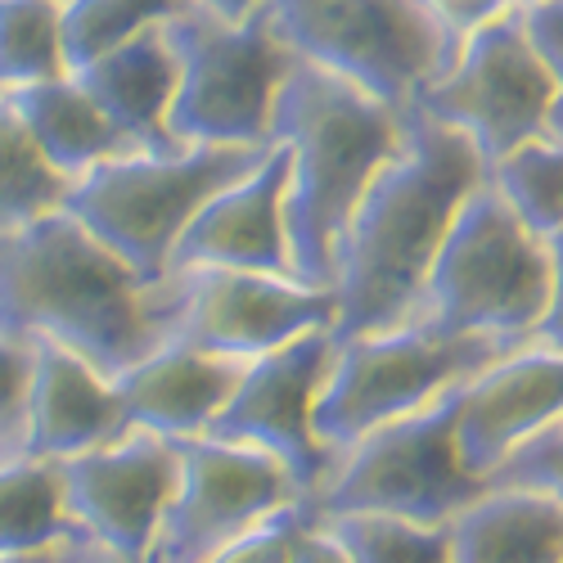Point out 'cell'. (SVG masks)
Segmentation results:
<instances>
[{
    "label": "cell",
    "instance_id": "obj_1",
    "mask_svg": "<svg viewBox=\"0 0 563 563\" xmlns=\"http://www.w3.org/2000/svg\"><path fill=\"white\" fill-rule=\"evenodd\" d=\"M487 176L492 167L460 131L406 104L401 150L369 180L334 253V343L415 320L455 212Z\"/></svg>",
    "mask_w": 563,
    "mask_h": 563
},
{
    "label": "cell",
    "instance_id": "obj_2",
    "mask_svg": "<svg viewBox=\"0 0 563 563\" xmlns=\"http://www.w3.org/2000/svg\"><path fill=\"white\" fill-rule=\"evenodd\" d=\"M0 330L51 339L113 379L167 343V275L145 279L77 217L45 212L0 234Z\"/></svg>",
    "mask_w": 563,
    "mask_h": 563
},
{
    "label": "cell",
    "instance_id": "obj_3",
    "mask_svg": "<svg viewBox=\"0 0 563 563\" xmlns=\"http://www.w3.org/2000/svg\"><path fill=\"white\" fill-rule=\"evenodd\" d=\"M406 109L365 96L361 86L307 59L279 81L271 113V145L289 154L285 221L294 275L311 289H330L343 230L369 180L401 150Z\"/></svg>",
    "mask_w": 563,
    "mask_h": 563
},
{
    "label": "cell",
    "instance_id": "obj_4",
    "mask_svg": "<svg viewBox=\"0 0 563 563\" xmlns=\"http://www.w3.org/2000/svg\"><path fill=\"white\" fill-rule=\"evenodd\" d=\"M545 234L514 212L487 176L455 212L410 324L438 334H487L505 347H523L545 311Z\"/></svg>",
    "mask_w": 563,
    "mask_h": 563
},
{
    "label": "cell",
    "instance_id": "obj_5",
    "mask_svg": "<svg viewBox=\"0 0 563 563\" xmlns=\"http://www.w3.org/2000/svg\"><path fill=\"white\" fill-rule=\"evenodd\" d=\"M163 32L176 55V96L167 113L176 145L266 150L279 81L298 59L271 14L257 10L244 23H225L199 5H185Z\"/></svg>",
    "mask_w": 563,
    "mask_h": 563
},
{
    "label": "cell",
    "instance_id": "obj_6",
    "mask_svg": "<svg viewBox=\"0 0 563 563\" xmlns=\"http://www.w3.org/2000/svg\"><path fill=\"white\" fill-rule=\"evenodd\" d=\"M271 150V145H266ZM266 150L234 145H190L176 154L131 150L90 167L68 185L64 212L77 217L104 249H113L131 271L163 279L172 249L190 217L230 180L253 172Z\"/></svg>",
    "mask_w": 563,
    "mask_h": 563
},
{
    "label": "cell",
    "instance_id": "obj_7",
    "mask_svg": "<svg viewBox=\"0 0 563 563\" xmlns=\"http://www.w3.org/2000/svg\"><path fill=\"white\" fill-rule=\"evenodd\" d=\"M455 393L429 401L406 419H393V424L347 446L324 487L302 500L311 523L361 519L365 514V519L446 528L464 505H474L487 492V483L460 464Z\"/></svg>",
    "mask_w": 563,
    "mask_h": 563
},
{
    "label": "cell",
    "instance_id": "obj_8",
    "mask_svg": "<svg viewBox=\"0 0 563 563\" xmlns=\"http://www.w3.org/2000/svg\"><path fill=\"white\" fill-rule=\"evenodd\" d=\"M505 352L514 347L487 334H438L424 324L343 339L334 343V365L316 397L311 429L334 455H343L365 433L478 379Z\"/></svg>",
    "mask_w": 563,
    "mask_h": 563
},
{
    "label": "cell",
    "instance_id": "obj_9",
    "mask_svg": "<svg viewBox=\"0 0 563 563\" xmlns=\"http://www.w3.org/2000/svg\"><path fill=\"white\" fill-rule=\"evenodd\" d=\"M285 45L393 109L415 104L455 45L415 0H266Z\"/></svg>",
    "mask_w": 563,
    "mask_h": 563
},
{
    "label": "cell",
    "instance_id": "obj_10",
    "mask_svg": "<svg viewBox=\"0 0 563 563\" xmlns=\"http://www.w3.org/2000/svg\"><path fill=\"white\" fill-rule=\"evenodd\" d=\"M554 81L532 51L523 10H509L460 41L455 59L415 96V109L460 131L487 167L545 140Z\"/></svg>",
    "mask_w": 563,
    "mask_h": 563
},
{
    "label": "cell",
    "instance_id": "obj_11",
    "mask_svg": "<svg viewBox=\"0 0 563 563\" xmlns=\"http://www.w3.org/2000/svg\"><path fill=\"white\" fill-rule=\"evenodd\" d=\"M176 446L180 478L145 563H208L275 509L302 500L289 468L257 446L217 438H185Z\"/></svg>",
    "mask_w": 563,
    "mask_h": 563
},
{
    "label": "cell",
    "instance_id": "obj_12",
    "mask_svg": "<svg viewBox=\"0 0 563 563\" xmlns=\"http://www.w3.org/2000/svg\"><path fill=\"white\" fill-rule=\"evenodd\" d=\"M330 365H334L330 330H311L285 347L253 356L203 438L240 442V446H257L275 455L298 483L302 500L316 496L339 464V455L311 429V410H316V397L324 388Z\"/></svg>",
    "mask_w": 563,
    "mask_h": 563
},
{
    "label": "cell",
    "instance_id": "obj_13",
    "mask_svg": "<svg viewBox=\"0 0 563 563\" xmlns=\"http://www.w3.org/2000/svg\"><path fill=\"white\" fill-rule=\"evenodd\" d=\"M172 334L167 343H190L217 356L253 361L285 347L311 330L334 324V294L298 279L253 275V271H167Z\"/></svg>",
    "mask_w": 563,
    "mask_h": 563
},
{
    "label": "cell",
    "instance_id": "obj_14",
    "mask_svg": "<svg viewBox=\"0 0 563 563\" xmlns=\"http://www.w3.org/2000/svg\"><path fill=\"white\" fill-rule=\"evenodd\" d=\"M55 464L77 537L122 554L126 563H145L180 478V446L172 438L131 429L109 446Z\"/></svg>",
    "mask_w": 563,
    "mask_h": 563
},
{
    "label": "cell",
    "instance_id": "obj_15",
    "mask_svg": "<svg viewBox=\"0 0 563 563\" xmlns=\"http://www.w3.org/2000/svg\"><path fill=\"white\" fill-rule=\"evenodd\" d=\"M285 185H289V154L285 145H271L266 158L217 190L180 230L167 271H253V275H294L289 253V221H285ZM302 285V279H298Z\"/></svg>",
    "mask_w": 563,
    "mask_h": 563
},
{
    "label": "cell",
    "instance_id": "obj_16",
    "mask_svg": "<svg viewBox=\"0 0 563 563\" xmlns=\"http://www.w3.org/2000/svg\"><path fill=\"white\" fill-rule=\"evenodd\" d=\"M563 419V352L523 343L455 393V451L474 478Z\"/></svg>",
    "mask_w": 563,
    "mask_h": 563
},
{
    "label": "cell",
    "instance_id": "obj_17",
    "mask_svg": "<svg viewBox=\"0 0 563 563\" xmlns=\"http://www.w3.org/2000/svg\"><path fill=\"white\" fill-rule=\"evenodd\" d=\"M126 429L113 379L100 374L77 352L32 339V374H27V419H23V455L68 460L118 442Z\"/></svg>",
    "mask_w": 563,
    "mask_h": 563
},
{
    "label": "cell",
    "instance_id": "obj_18",
    "mask_svg": "<svg viewBox=\"0 0 563 563\" xmlns=\"http://www.w3.org/2000/svg\"><path fill=\"white\" fill-rule=\"evenodd\" d=\"M249 361L217 356L190 343H163L113 374V393L122 401L126 429H145L172 442L203 438L217 410L230 401Z\"/></svg>",
    "mask_w": 563,
    "mask_h": 563
},
{
    "label": "cell",
    "instance_id": "obj_19",
    "mask_svg": "<svg viewBox=\"0 0 563 563\" xmlns=\"http://www.w3.org/2000/svg\"><path fill=\"white\" fill-rule=\"evenodd\" d=\"M73 77L81 81L86 96L104 109V118L122 131L131 150H145V154L180 150L167 131V113H172V96H176V55H172L163 23L113 45L109 55L90 59Z\"/></svg>",
    "mask_w": 563,
    "mask_h": 563
},
{
    "label": "cell",
    "instance_id": "obj_20",
    "mask_svg": "<svg viewBox=\"0 0 563 563\" xmlns=\"http://www.w3.org/2000/svg\"><path fill=\"white\" fill-rule=\"evenodd\" d=\"M446 528V563H563V505L545 492L487 487Z\"/></svg>",
    "mask_w": 563,
    "mask_h": 563
},
{
    "label": "cell",
    "instance_id": "obj_21",
    "mask_svg": "<svg viewBox=\"0 0 563 563\" xmlns=\"http://www.w3.org/2000/svg\"><path fill=\"white\" fill-rule=\"evenodd\" d=\"M5 104L19 113V122L32 135V145L41 150V158L51 163L64 180H77L90 167H100L118 154H131L122 131L104 118V109L96 100L86 96L73 73L55 77V81H41V86H27V90H19V96H10Z\"/></svg>",
    "mask_w": 563,
    "mask_h": 563
},
{
    "label": "cell",
    "instance_id": "obj_22",
    "mask_svg": "<svg viewBox=\"0 0 563 563\" xmlns=\"http://www.w3.org/2000/svg\"><path fill=\"white\" fill-rule=\"evenodd\" d=\"M77 528L64 509L55 460L14 455L0 460V554H32L73 541Z\"/></svg>",
    "mask_w": 563,
    "mask_h": 563
},
{
    "label": "cell",
    "instance_id": "obj_23",
    "mask_svg": "<svg viewBox=\"0 0 563 563\" xmlns=\"http://www.w3.org/2000/svg\"><path fill=\"white\" fill-rule=\"evenodd\" d=\"M68 77L55 0H0V100Z\"/></svg>",
    "mask_w": 563,
    "mask_h": 563
},
{
    "label": "cell",
    "instance_id": "obj_24",
    "mask_svg": "<svg viewBox=\"0 0 563 563\" xmlns=\"http://www.w3.org/2000/svg\"><path fill=\"white\" fill-rule=\"evenodd\" d=\"M68 185L73 180H64L41 158L19 113L0 100V234L32 225L45 212H59L68 199Z\"/></svg>",
    "mask_w": 563,
    "mask_h": 563
},
{
    "label": "cell",
    "instance_id": "obj_25",
    "mask_svg": "<svg viewBox=\"0 0 563 563\" xmlns=\"http://www.w3.org/2000/svg\"><path fill=\"white\" fill-rule=\"evenodd\" d=\"M190 0H64L59 5V36L68 73L86 68L90 59L109 55L113 45L150 32L180 14Z\"/></svg>",
    "mask_w": 563,
    "mask_h": 563
},
{
    "label": "cell",
    "instance_id": "obj_26",
    "mask_svg": "<svg viewBox=\"0 0 563 563\" xmlns=\"http://www.w3.org/2000/svg\"><path fill=\"white\" fill-rule=\"evenodd\" d=\"M492 185L514 203L532 230H563V145L537 140L492 167Z\"/></svg>",
    "mask_w": 563,
    "mask_h": 563
},
{
    "label": "cell",
    "instance_id": "obj_27",
    "mask_svg": "<svg viewBox=\"0 0 563 563\" xmlns=\"http://www.w3.org/2000/svg\"><path fill=\"white\" fill-rule=\"evenodd\" d=\"M330 532L352 563H446L451 559V528H419L397 519H330L316 523Z\"/></svg>",
    "mask_w": 563,
    "mask_h": 563
},
{
    "label": "cell",
    "instance_id": "obj_28",
    "mask_svg": "<svg viewBox=\"0 0 563 563\" xmlns=\"http://www.w3.org/2000/svg\"><path fill=\"white\" fill-rule=\"evenodd\" d=\"M487 487H528L563 505V419L514 446L487 474Z\"/></svg>",
    "mask_w": 563,
    "mask_h": 563
},
{
    "label": "cell",
    "instance_id": "obj_29",
    "mask_svg": "<svg viewBox=\"0 0 563 563\" xmlns=\"http://www.w3.org/2000/svg\"><path fill=\"white\" fill-rule=\"evenodd\" d=\"M307 532H311V514L302 500H294L285 509H275L271 519H262L257 528H249L244 537L221 545L208 563H294Z\"/></svg>",
    "mask_w": 563,
    "mask_h": 563
},
{
    "label": "cell",
    "instance_id": "obj_30",
    "mask_svg": "<svg viewBox=\"0 0 563 563\" xmlns=\"http://www.w3.org/2000/svg\"><path fill=\"white\" fill-rule=\"evenodd\" d=\"M27 374H32V339L0 330V460L23 455Z\"/></svg>",
    "mask_w": 563,
    "mask_h": 563
},
{
    "label": "cell",
    "instance_id": "obj_31",
    "mask_svg": "<svg viewBox=\"0 0 563 563\" xmlns=\"http://www.w3.org/2000/svg\"><path fill=\"white\" fill-rule=\"evenodd\" d=\"M519 10H523V27H528L532 51L541 55V64L554 81L545 140L550 145H563V0H537V5H519Z\"/></svg>",
    "mask_w": 563,
    "mask_h": 563
},
{
    "label": "cell",
    "instance_id": "obj_32",
    "mask_svg": "<svg viewBox=\"0 0 563 563\" xmlns=\"http://www.w3.org/2000/svg\"><path fill=\"white\" fill-rule=\"evenodd\" d=\"M415 5L424 10L438 23V32L460 51L464 36H474L483 23H492V19L509 14V10H519V0H415Z\"/></svg>",
    "mask_w": 563,
    "mask_h": 563
},
{
    "label": "cell",
    "instance_id": "obj_33",
    "mask_svg": "<svg viewBox=\"0 0 563 563\" xmlns=\"http://www.w3.org/2000/svg\"><path fill=\"white\" fill-rule=\"evenodd\" d=\"M545 244H550V294H545V311L532 330V343L563 352V230L545 234Z\"/></svg>",
    "mask_w": 563,
    "mask_h": 563
},
{
    "label": "cell",
    "instance_id": "obj_34",
    "mask_svg": "<svg viewBox=\"0 0 563 563\" xmlns=\"http://www.w3.org/2000/svg\"><path fill=\"white\" fill-rule=\"evenodd\" d=\"M294 563H352V559H347V550H343V545H339L330 532L311 523V532L302 537V545H298Z\"/></svg>",
    "mask_w": 563,
    "mask_h": 563
},
{
    "label": "cell",
    "instance_id": "obj_35",
    "mask_svg": "<svg viewBox=\"0 0 563 563\" xmlns=\"http://www.w3.org/2000/svg\"><path fill=\"white\" fill-rule=\"evenodd\" d=\"M190 5L208 10L212 19H225V23H244L253 19L257 10H266V0H190Z\"/></svg>",
    "mask_w": 563,
    "mask_h": 563
},
{
    "label": "cell",
    "instance_id": "obj_36",
    "mask_svg": "<svg viewBox=\"0 0 563 563\" xmlns=\"http://www.w3.org/2000/svg\"><path fill=\"white\" fill-rule=\"evenodd\" d=\"M81 559V537L59 541L51 550H32V554H0V563H77Z\"/></svg>",
    "mask_w": 563,
    "mask_h": 563
},
{
    "label": "cell",
    "instance_id": "obj_37",
    "mask_svg": "<svg viewBox=\"0 0 563 563\" xmlns=\"http://www.w3.org/2000/svg\"><path fill=\"white\" fill-rule=\"evenodd\" d=\"M77 563H126L122 554H113V550H104V545H96V541H86L81 537V559Z\"/></svg>",
    "mask_w": 563,
    "mask_h": 563
},
{
    "label": "cell",
    "instance_id": "obj_38",
    "mask_svg": "<svg viewBox=\"0 0 563 563\" xmlns=\"http://www.w3.org/2000/svg\"><path fill=\"white\" fill-rule=\"evenodd\" d=\"M519 5H537V0H519Z\"/></svg>",
    "mask_w": 563,
    "mask_h": 563
},
{
    "label": "cell",
    "instance_id": "obj_39",
    "mask_svg": "<svg viewBox=\"0 0 563 563\" xmlns=\"http://www.w3.org/2000/svg\"><path fill=\"white\" fill-rule=\"evenodd\" d=\"M55 5H64V0H55Z\"/></svg>",
    "mask_w": 563,
    "mask_h": 563
}]
</instances>
